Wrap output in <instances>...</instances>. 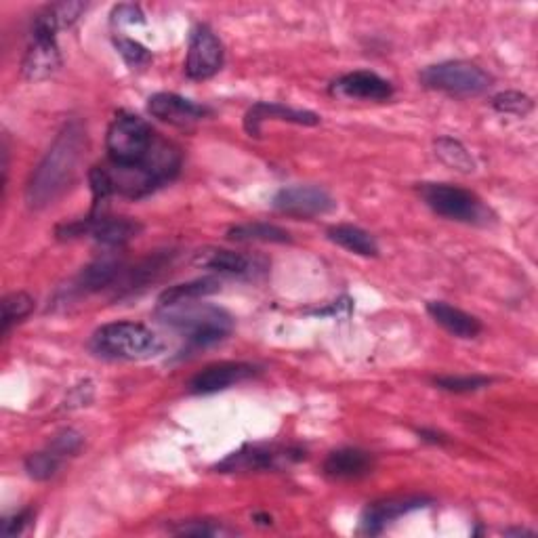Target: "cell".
Listing matches in <instances>:
<instances>
[{
    "mask_svg": "<svg viewBox=\"0 0 538 538\" xmlns=\"http://www.w3.org/2000/svg\"><path fill=\"white\" fill-rule=\"evenodd\" d=\"M85 141V129L78 120L68 122L61 129L28 183L26 198L32 209H43V206L53 204L70 188L78 173L82 152H85Z\"/></svg>",
    "mask_w": 538,
    "mask_h": 538,
    "instance_id": "cell-1",
    "label": "cell"
},
{
    "mask_svg": "<svg viewBox=\"0 0 538 538\" xmlns=\"http://www.w3.org/2000/svg\"><path fill=\"white\" fill-rule=\"evenodd\" d=\"M181 167V154L173 143L156 139L152 152L137 167H118L112 164L106 167L114 194L127 198H143L158 190L160 185L169 183L177 177Z\"/></svg>",
    "mask_w": 538,
    "mask_h": 538,
    "instance_id": "cell-2",
    "label": "cell"
},
{
    "mask_svg": "<svg viewBox=\"0 0 538 538\" xmlns=\"http://www.w3.org/2000/svg\"><path fill=\"white\" fill-rule=\"evenodd\" d=\"M158 318L185 335L192 349L211 347L223 341L234 328V320L225 309L196 301L158 307Z\"/></svg>",
    "mask_w": 538,
    "mask_h": 538,
    "instance_id": "cell-3",
    "label": "cell"
},
{
    "mask_svg": "<svg viewBox=\"0 0 538 538\" xmlns=\"http://www.w3.org/2000/svg\"><path fill=\"white\" fill-rule=\"evenodd\" d=\"M93 349L110 360L139 362L158 356L162 343L148 326L137 322H112L101 326L93 335Z\"/></svg>",
    "mask_w": 538,
    "mask_h": 538,
    "instance_id": "cell-4",
    "label": "cell"
},
{
    "mask_svg": "<svg viewBox=\"0 0 538 538\" xmlns=\"http://www.w3.org/2000/svg\"><path fill=\"white\" fill-rule=\"evenodd\" d=\"M158 135L152 131L150 124L135 116L120 112L108 129L106 146L112 164L118 167H137L152 152Z\"/></svg>",
    "mask_w": 538,
    "mask_h": 538,
    "instance_id": "cell-5",
    "label": "cell"
},
{
    "mask_svg": "<svg viewBox=\"0 0 538 538\" xmlns=\"http://www.w3.org/2000/svg\"><path fill=\"white\" fill-rule=\"evenodd\" d=\"M421 82L433 91L473 97L488 91L492 78L480 66L469 64V61H444V64L425 68L421 72Z\"/></svg>",
    "mask_w": 538,
    "mask_h": 538,
    "instance_id": "cell-6",
    "label": "cell"
},
{
    "mask_svg": "<svg viewBox=\"0 0 538 538\" xmlns=\"http://www.w3.org/2000/svg\"><path fill=\"white\" fill-rule=\"evenodd\" d=\"M421 196L433 213L450 221L461 223H484L486 209L482 200L469 190L457 188L450 183H423Z\"/></svg>",
    "mask_w": 538,
    "mask_h": 538,
    "instance_id": "cell-7",
    "label": "cell"
},
{
    "mask_svg": "<svg viewBox=\"0 0 538 538\" xmlns=\"http://www.w3.org/2000/svg\"><path fill=\"white\" fill-rule=\"evenodd\" d=\"M305 459L299 448L276 446H246L217 465L221 473H251V471H276Z\"/></svg>",
    "mask_w": 538,
    "mask_h": 538,
    "instance_id": "cell-8",
    "label": "cell"
},
{
    "mask_svg": "<svg viewBox=\"0 0 538 538\" xmlns=\"http://www.w3.org/2000/svg\"><path fill=\"white\" fill-rule=\"evenodd\" d=\"M55 30L36 19L32 28V43L22 61V74L32 80H47L61 68V53L55 40Z\"/></svg>",
    "mask_w": 538,
    "mask_h": 538,
    "instance_id": "cell-9",
    "label": "cell"
},
{
    "mask_svg": "<svg viewBox=\"0 0 538 538\" xmlns=\"http://www.w3.org/2000/svg\"><path fill=\"white\" fill-rule=\"evenodd\" d=\"M272 206L278 213L288 217L312 219L335 211L337 202L318 185H291V188H282L274 196Z\"/></svg>",
    "mask_w": 538,
    "mask_h": 538,
    "instance_id": "cell-10",
    "label": "cell"
},
{
    "mask_svg": "<svg viewBox=\"0 0 538 538\" xmlns=\"http://www.w3.org/2000/svg\"><path fill=\"white\" fill-rule=\"evenodd\" d=\"M223 66V45L209 26H198L192 32L185 74L192 80H209Z\"/></svg>",
    "mask_w": 538,
    "mask_h": 538,
    "instance_id": "cell-11",
    "label": "cell"
},
{
    "mask_svg": "<svg viewBox=\"0 0 538 538\" xmlns=\"http://www.w3.org/2000/svg\"><path fill=\"white\" fill-rule=\"evenodd\" d=\"M257 375V366L246 364V362H221L206 366L202 372L192 379L190 391L192 393H217L232 385H238L246 379H251Z\"/></svg>",
    "mask_w": 538,
    "mask_h": 538,
    "instance_id": "cell-12",
    "label": "cell"
},
{
    "mask_svg": "<svg viewBox=\"0 0 538 538\" xmlns=\"http://www.w3.org/2000/svg\"><path fill=\"white\" fill-rule=\"evenodd\" d=\"M335 95L347 99H362V101H387L393 95L391 82L381 78L375 72H351L333 82Z\"/></svg>",
    "mask_w": 538,
    "mask_h": 538,
    "instance_id": "cell-13",
    "label": "cell"
},
{
    "mask_svg": "<svg viewBox=\"0 0 538 538\" xmlns=\"http://www.w3.org/2000/svg\"><path fill=\"white\" fill-rule=\"evenodd\" d=\"M148 110L154 118L175 124V127H188V124H194L209 114L204 106H198L192 99L179 97L175 93H158L150 97Z\"/></svg>",
    "mask_w": 538,
    "mask_h": 538,
    "instance_id": "cell-14",
    "label": "cell"
},
{
    "mask_svg": "<svg viewBox=\"0 0 538 538\" xmlns=\"http://www.w3.org/2000/svg\"><path fill=\"white\" fill-rule=\"evenodd\" d=\"M87 234L97 240L103 246H124L127 242H131L133 238L139 236V232L143 230L141 223L129 219V217H87Z\"/></svg>",
    "mask_w": 538,
    "mask_h": 538,
    "instance_id": "cell-15",
    "label": "cell"
},
{
    "mask_svg": "<svg viewBox=\"0 0 538 538\" xmlns=\"http://www.w3.org/2000/svg\"><path fill=\"white\" fill-rule=\"evenodd\" d=\"M375 467V461L368 452L358 450V448H343L328 454V459L324 461V475L330 480H360L364 475H368Z\"/></svg>",
    "mask_w": 538,
    "mask_h": 538,
    "instance_id": "cell-16",
    "label": "cell"
},
{
    "mask_svg": "<svg viewBox=\"0 0 538 538\" xmlns=\"http://www.w3.org/2000/svg\"><path fill=\"white\" fill-rule=\"evenodd\" d=\"M194 263L202 269H213V272L225 276H255L257 261L242 253L223 251V248H206V251L196 253Z\"/></svg>",
    "mask_w": 538,
    "mask_h": 538,
    "instance_id": "cell-17",
    "label": "cell"
},
{
    "mask_svg": "<svg viewBox=\"0 0 538 538\" xmlns=\"http://www.w3.org/2000/svg\"><path fill=\"white\" fill-rule=\"evenodd\" d=\"M427 312L444 330L459 339H475L482 333V322L478 318H473L465 314L463 309L452 307L444 301L427 303Z\"/></svg>",
    "mask_w": 538,
    "mask_h": 538,
    "instance_id": "cell-18",
    "label": "cell"
},
{
    "mask_svg": "<svg viewBox=\"0 0 538 538\" xmlns=\"http://www.w3.org/2000/svg\"><path fill=\"white\" fill-rule=\"evenodd\" d=\"M265 118H274V120H284V122H295V124H307V127H314V124L320 122V116L314 112H305V110H293V108H284L280 103H257L246 114L244 127L251 135L261 133V122Z\"/></svg>",
    "mask_w": 538,
    "mask_h": 538,
    "instance_id": "cell-19",
    "label": "cell"
},
{
    "mask_svg": "<svg viewBox=\"0 0 538 538\" xmlns=\"http://www.w3.org/2000/svg\"><path fill=\"white\" fill-rule=\"evenodd\" d=\"M120 267L122 265L116 257H99L91 265L82 269L72 288L78 295L97 293L101 291V288H106L118 280Z\"/></svg>",
    "mask_w": 538,
    "mask_h": 538,
    "instance_id": "cell-20",
    "label": "cell"
},
{
    "mask_svg": "<svg viewBox=\"0 0 538 538\" xmlns=\"http://www.w3.org/2000/svg\"><path fill=\"white\" fill-rule=\"evenodd\" d=\"M425 499H400V501H385L377 503L364 511L362 517V530L366 534H379L389 522L398 520V517L425 507Z\"/></svg>",
    "mask_w": 538,
    "mask_h": 538,
    "instance_id": "cell-21",
    "label": "cell"
},
{
    "mask_svg": "<svg viewBox=\"0 0 538 538\" xmlns=\"http://www.w3.org/2000/svg\"><path fill=\"white\" fill-rule=\"evenodd\" d=\"M328 240L339 244L349 253H356L360 257H377L379 244L362 227L356 225H335L328 230Z\"/></svg>",
    "mask_w": 538,
    "mask_h": 538,
    "instance_id": "cell-22",
    "label": "cell"
},
{
    "mask_svg": "<svg viewBox=\"0 0 538 538\" xmlns=\"http://www.w3.org/2000/svg\"><path fill=\"white\" fill-rule=\"evenodd\" d=\"M219 291V280L215 278H202V280H194L188 284H177L171 286L164 291L158 299V305H177V303H185V301H198L206 295H213Z\"/></svg>",
    "mask_w": 538,
    "mask_h": 538,
    "instance_id": "cell-23",
    "label": "cell"
},
{
    "mask_svg": "<svg viewBox=\"0 0 538 538\" xmlns=\"http://www.w3.org/2000/svg\"><path fill=\"white\" fill-rule=\"evenodd\" d=\"M227 238L234 242H291V234L272 223H244L227 232Z\"/></svg>",
    "mask_w": 538,
    "mask_h": 538,
    "instance_id": "cell-24",
    "label": "cell"
},
{
    "mask_svg": "<svg viewBox=\"0 0 538 538\" xmlns=\"http://www.w3.org/2000/svg\"><path fill=\"white\" fill-rule=\"evenodd\" d=\"M436 154L440 156V160L446 164V167H450L454 171H459V173H473L475 171V162H473L471 154L457 139L440 137L436 141Z\"/></svg>",
    "mask_w": 538,
    "mask_h": 538,
    "instance_id": "cell-25",
    "label": "cell"
},
{
    "mask_svg": "<svg viewBox=\"0 0 538 538\" xmlns=\"http://www.w3.org/2000/svg\"><path fill=\"white\" fill-rule=\"evenodd\" d=\"M87 11L85 3H57L47 7L43 13L38 15L40 22H45L47 26H51L55 32L70 28L76 19Z\"/></svg>",
    "mask_w": 538,
    "mask_h": 538,
    "instance_id": "cell-26",
    "label": "cell"
},
{
    "mask_svg": "<svg viewBox=\"0 0 538 538\" xmlns=\"http://www.w3.org/2000/svg\"><path fill=\"white\" fill-rule=\"evenodd\" d=\"M34 309V299L28 293H11L3 299V335L15 322L28 318Z\"/></svg>",
    "mask_w": 538,
    "mask_h": 538,
    "instance_id": "cell-27",
    "label": "cell"
},
{
    "mask_svg": "<svg viewBox=\"0 0 538 538\" xmlns=\"http://www.w3.org/2000/svg\"><path fill=\"white\" fill-rule=\"evenodd\" d=\"M59 465H61V457H57V454L51 452V450L30 454V457L26 459V471H28V475H30L32 480H38V482L51 480L53 475L57 473Z\"/></svg>",
    "mask_w": 538,
    "mask_h": 538,
    "instance_id": "cell-28",
    "label": "cell"
},
{
    "mask_svg": "<svg viewBox=\"0 0 538 538\" xmlns=\"http://www.w3.org/2000/svg\"><path fill=\"white\" fill-rule=\"evenodd\" d=\"M492 106H494V110H499L503 114L526 116L528 112H532L534 103H532V99L528 95H524L520 91H507V93L496 95L492 99Z\"/></svg>",
    "mask_w": 538,
    "mask_h": 538,
    "instance_id": "cell-29",
    "label": "cell"
},
{
    "mask_svg": "<svg viewBox=\"0 0 538 538\" xmlns=\"http://www.w3.org/2000/svg\"><path fill=\"white\" fill-rule=\"evenodd\" d=\"M114 45L118 49V53L122 55V59L127 61V64L135 70V68H143L148 66L152 61V53L143 47L141 43H137V40H131V38H114Z\"/></svg>",
    "mask_w": 538,
    "mask_h": 538,
    "instance_id": "cell-30",
    "label": "cell"
},
{
    "mask_svg": "<svg viewBox=\"0 0 538 538\" xmlns=\"http://www.w3.org/2000/svg\"><path fill=\"white\" fill-rule=\"evenodd\" d=\"M492 383V379L488 377H480V375H471V377H440L436 379V385L444 391H452V393H471L484 389Z\"/></svg>",
    "mask_w": 538,
    "mask_h": 538,
    "instance_id": "cell-31",
    "label": "cell"
},
{
    "mask_svg": "<svg viewBox=\"0 0 538 538\" xmlns=\"http://www.w3.org/2000/svg\"><path fill=\"white\" fill-rule=\"evenodd\" d=\"M82 448V438H80V433L72 431V429H66V431H61L59 436L53 438V442L49 444V450L55 452L57 457H72V454H76L78 450Z\"/></svg>",
    "mask_w": 538,
    "mask_h": 538,
    "instance_id": "cell-32",
    "label": "cell"
},
{
    "mask_svg": "<svg viewBox=\"0 0 538 538\" xmlns=\"http://www.w3.org/2000/svg\"><path fill=\"white\" fill-rule=\"evenodd\" d=\"M175 534H185V536H219L225 530L213 522H183L173 528Z\"/></svg>",
    "mask_w": 538,
    "mask_h": 538,
    "instance_id": "cell-33",
    "label": "cell"
},
{
    "mask_svg": "<svg viewBox=\"0 0 538 538\" xmlns=\"http://www.w3.org/2000/svg\"><path fill=\"white\" fill-rule=\"evenodd\" d=\"M32 517H34V511L32 509H24V511L15 513L13 517H7V520L3 522V528H0V534H3V536H17V534H22L24 528L32 522Z\"/></svg>",
    "mask_w": 538,
    "mask_h": 538,
    "instance_id": "cell-34",
    "label": "cell"
},
{
    "mask_svg": "<svg viewBox=\"0 0 538 538\" xmlns=\"http://www.w3.org/2000/svg\"><path fill=\"white\" fill-rule=\"evenodd\" d=\"M143 22V13L135 5H120L112 11V24H135Z\"/></svg>",
    "mask_w": 538,
    "mask_h": 538,
    "instance_id": "cell-35",
    "label": "cell"
},
{
    "mask_svg": "<svg viewBox=\"0 0 538 538\" xmlns=\"http://www.w3.org/2000/svg\"><path fill=\"white\" fill-rule=\"evenodd\" d=\"M419 438L425 440V442H431V444H446V438L442 436V433L429 431V429H421V431H419Z\"/></svg>",
    "mask_w": 538,
    "mask_h": 538,
    "instance_id": "cell-36",
    "label": "cell"
}]
</instances>
